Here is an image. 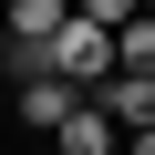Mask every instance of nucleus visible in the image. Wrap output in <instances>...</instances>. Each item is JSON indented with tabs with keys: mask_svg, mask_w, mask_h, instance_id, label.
I'll list each match as a JSON object with an SVG mask.
<instances>
[{
	"mask_svg": "<svg viewBox=\"0 0 155 155\" xmlns=\"http://www.w3.org/2000/svg\"><path fill=\"white\" fill-rule=\"evenodd\" d=\"M52 83L104 93V83H114V31H93L83 11H72V21H62V41H52Z\"/></svg>",
	"mask_w": 155,
	"mask_h": 155,
	"instance_id": "nucleus-1",
	"label": "nucleus"
},
{
	"mask_svg": "<svg viewBox=\"0 0 155 155\" xmlns=\"http://www.w3.org/2000/svg\"><path fill=\"white\" fill-rule=\"evenodd\" d=\"M93 114H104V124L134 145V134H155V83H145V72H114V83L93 93Z\"/></svg>",
	"mask_w": 155,
	"mask_h": 155,
	"instance_id": "nucleus-2",
	"label": "nucleus"
},
{
	"mask_svg": "<svg viewBox=\"0 0 155 155\" xmlns=\"http://www.w3.org/2000/svg\"><path fill=\"white\" fill-rule=\"evenodd\" d=\"M83 104H93V93H72V83H21V124H31V134H62Z\"/></svg>",
	"mask_w": 155,
	"mask_h": 155,
	"instance_id": "nucleus-3",
	"label": "nucleus"
},
{
	"mask_svg": "<svg viewBox=\"0 0 155 155\" xmlns=\"http://www.w3.org/2000/svg\"><path fill=\"white\" fill-rule=\"evenodd\" d=\"M52 145H62V155H124V134H114V124H104L93 104H83V114H72V124H62Z\"/></svg>",
	"mask_w": 155,
	"mask_h": 155,
	"instance_id": "nucleus-4",
	"label": "nucleus"
},
{
	"mask_svg": "<svg viewBox=\"0 0 155 155\" xmlns=\"http://www.w3.org/2000/svg\"><path fill=\"white\" fill-rule=\"evenodd\" d=\"M0 72H11V93L21 83H52V41H11L0 31Z\"/></svg>",
	"mask_w": 155,
	"mask_h": 155,
	"instance_id": "nucleus-5",
	"label": "nucleus"
},
{
	"mask_svg": "<svg viewBox=\"0 0 155 155\" xmlns=\"http://www.w3.org/2000/svg\"><path fill=\"white\" fill-rule=\"evenodd\" d=\"M62 0H11V41H62Z\"/></svg>",
	"mask_w": 155,
	"mask_h": 155,
	"instance_id": "nucleus-6",
	"label": "nucleus"
},
{
	"mask_svg": "<svg viewBox=\"0 0 155 155\" xmlns=\"http://www.w3.org/2000/svg\"><path fill=\"white\" fill-rule=\"evenodd\" d=\"M124 155H155V134H134V145H124Z\"/></svg>",
	"mask_w": 155,
	"mask_h": 155,
	"instance_id": "nucleus-7",
	"label": "nucleus"
}]
</instances>
